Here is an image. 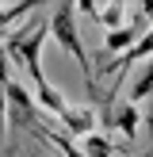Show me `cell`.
<instances>
[{
  "mask_svg": "<svg viewBox=\"0 0 153 157\" xmlns=\"http://www.w3.org/2000/svg\"><path fill=\"white\" fill-rule=\"evenodd\" d=\"M46 35H50V15H46V19H35V23H23V27H15V31H8V38H4L0 50L8 54V61H15V65L27 73V81L35 84L38 104H42L50 115L61 119V115L69 111V100L61 96V92L46 81V73H42V42H46Z\"/></svg>",
  "mask_w": 153,
  "mask_h": 157,
  "instance_id": "obj_1",
  "label": "cell"
},
{
  "mask_svg": "<svg viewBox=\"0 0 153 157\" xmlns=\"http://www.w3.org/2000/svg\"><path fill=\"white\" fill-rule=\"evenodd\" d=\"M138 123H142V115H138V104H115V111H111V119L103 123V127H111V130H119L126 142H134L138 138Z\"/></svg>",
  "mask_w": 153,
  "mask_h": 157,
  "instance_id": "obj_6",
  "label": "cell"
},
{
  "mask_svg": "<svg viewBox=\"0 0 153 157\" xmlns=\"http://www.w3.org/2000/svg\"><path fill=\"white\" fill-rule=\"evenodd\" d=\"M80 12H84V15H92V19H99V8L92 4V0H80Z\"/></svg>",
  "mask_w": 153,
  "mask_h": 157,
  "instance_id": "obj_11",
  "label": "cell"
},
{
  "mask_svg": "<svg viewBox=\"0 0 153 157\" xmlns=\"http://www.w3.org/2000/svg\"><path fill=\"white\" fill-rule=\"evenodd\" d=\"M50 35H54V42H58L73 61H80V73H84L88 92L99 96V88H96V69H92V58H88V50H84L80 27H76V4H73V0H61V4L50 12Z\"/></svg>",
  "mask_w": 153,
  "mask_h": 157,
  "instance_id": "obj_2",
  "label": "cell"
},
{
  "mask_svg": "<svg viewBox=\"0 0 153 157\" xmlns=\"http://www.w3.org/2000/svg\"><path fill=\"white\" fill-rule=\"evenodd\" d=\"M80 150H84V157H115V146L107 142L103 134H88Z\"/></svg>",
  "mask_w": 153,
  "mask_h": 157,
  "instance_id": "obj_9",
  "label": "cell"
},
{
  "mask_svg": "<svg viewBox=\"0 0 153 157\" xmlns=\"http://www.w3.org/2000/svg\"><path fill=\"white\" fill-rule=\"evenodd\" d=\"M142 12H134V19L126 23V27H119V31H107V38H103V50H99V61L103 58H111V54H126V50H134L138 42H142Z\"/></svg>",
  "mask_w": 153,
  "mask_h": 157,
  "instance_id": "obj_4",
  "label": "cell"
},
{
  "mask_svg": "<svg viewBox=\"0 0 153 157\" xmlns=\"http://www.w3.org/2000/svg\"><path fill=\"white\" fill-rule=\"evenodd\" d=\"M0 35H4V31H0Z\"/></svg>",
  "mask_w": 153,
  "mask_h": 157,
  "instance_id": "obj_12",
  "label": "cell"
},
{
  "mask_svg": "<svg viewBox=\"0 0 153 157\" xmlns=\"http://www.w3.org/2000/svg\"><path fill=\"white\" fill-rule=\"evenodd\" d=\"M96 123H99V115L92 111V107H73L69 104V111L61 115V127H65V134L69 138H88V134H96Z\"/></svg>",
  "mask_w": 153,
  "mask_h": 157,
  "instance_id": "obj_5",
  "label": "cell"
},
{
  "mask_svg": "<svg viewBox=\"0 0 153 157\" xmlns=\"http://www.w3.org/2000/svg\"><path fill=\"white\" fill-rule=\"evenodd\" d=\"M122 15H126V8H122V4H107V8H99V23H103L107 31L126 27V23H122Z\"/></svg>",
  "mask_w": 153,
  "mask_h": 157,
  "instance_id": "obj_10",
  "label": "cell"
},
{
  "mask_svg": "<svg viewBox=\"0 0 153 157\" xmlns=\"http://www.w3.org/2000/svg\"><path fill=\"white\" fill-rule=\"evenodd\" d=\"M142 100H153V58L138 69L134 84H130V104H142Z\"/></svg>",
  "mask_w": 153,
  "mask_h": 157,
  "instance_id": "obj_7",
  "label": "cell"
},
{
  "mask_svg": "<svg viewBox=\"0 0 153 157\" xmlns=\"http://www.w3.org/2000/svg\"><path fill=\"white\" fill-rule=\"evenodd\" d=\"M8 54L0 50V134L8 130V88H12V73H8Z\"/></svg>",
  "mask_w": 153,
  "mask_h": 157,
  "instance_id": "obj_8",
  "label": "cell"
},
{
  "mask_svg": "<svg viewBox=\"0 0 153 157\" xmlns=\"http://www.w3.org/2000/svg\"><path fill=\"white\" fill-rule=\"evenodd\" d=\"M8 127L12 130H31V134L42 130L38 127V107H35L31 92L19 81H12V88H8Z\"/></svg>",
  "mask_w": 153,
  "mask_h": 157,
  "instance_id": "obj_3",
  "label": "cell"
}]
</instances>
